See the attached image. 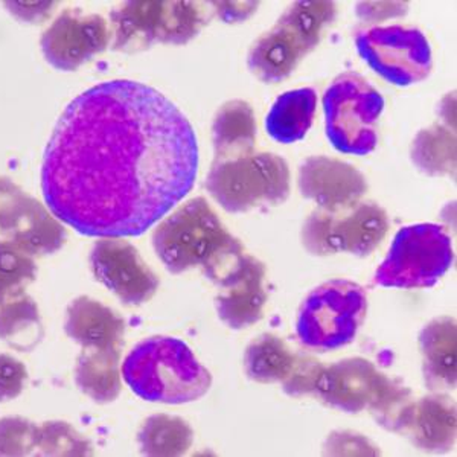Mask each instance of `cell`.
Returning a JSON list of instances; mask_svg holds the SVG:
<instances>
[{"label":"cell","instance_id":"obj_1","mask_svg":"<svg viewBox=\"0 0 457 457\" xmlns=\"http://www.w3.org/2000/svg\"><path fill=\"white\" fill-rule=\"evenodd\" d=\"M198 172L193 125L165 95L130 79L79 95L47 142L42 191L79 234H145L191 193Z\"/></svg>","mask_w":457,"mask_h":457},{"label":"cell","instance_id":"obj_2","mask_svg":"<svg viewBox=\"0 0 457 457\" xmlns=\"http://www.w3.org/2000/svg\"><path fill=\"white\" fill-rule=\"evenodd\" d=\"M153 247L172 275L202 267L213 284H219L245 253L203 197L187 200L162 219L153 234Z\"/></svg>","mask_w":457,"mask_h":457},{"label":"cell","instance_id":"obj_3","mask_svg":"<svg viewBox=\"0 0 457 457\" xmlns=\"http://www.w3.org/2000/svg\"><path fill=\"white\" fill-rule=\"evenodd\" d=\"M125 383L148 403L187 404L208 394L212 375L187 343L150 337L137 343L122 364Z\"/></svg>","mask_w":457,"mask_h":457},{"label":"cell","instance_id":"obj_4","mask_svg":"<svg viewBox=\"0 0 457 457\" xmlns=\"http://www.w3.org/2000/svg\"><path fill=\"white\" fill-rule=\"evenodd\" d=\"M336 11V4L327 0L291 4L275 27L250 47L247 64L252 73L264 83H279L290 77L302 58L319 45Z\"/></svg>","mask_w":457,"mask_h":457},{"label":"cell","instance_id":"obj_5","mask_svg":"<svg viewBox=\"0 0 457 457\" xmlns=\"http://www.w3.org/2000/svg\"><path fill=\"white\" fill-rule=\"evenodd\" d=\"M203 2H124L110 12L114 51L137 53L163 45H187L209 21Z\"/></svg>","mask_w":457,"mask_h":457},{"label":"cell","instance_id":"obj_6","mask_svg":"<svg viewBox=\"0 0 457 457\" xmlns=\"http://www.w3.org/2000/svg\"><path fill=\"white\" fill-rule=\"evenodd\" d=\"M206 189L230 213L249 212L261 206H276L290 195V168L275 153H250L213 161Z\"/></svg>","mask_w":457,"mask_h":457},{"label":"cell","instance_id":"obj_7","mask_svg":"<svg viewBox=\"0 0 457 457\" xmlns=\"http://www.w3.org/2000/svg\"><path fill=\"white\" fill-rule=\"evenodd\" d=\"M368 312L363 287L348 279L325 282L308 295L297 316V337L307 348L328 353L353 342Z\"/></svg>","mask_w":457,"mask_h":457},{"label":"cell","instance_id":"obj_8","mask_svg":"<svg viewBox=\"0 0 457 457\" xmlns=\"http://www.w3.org/2000/svg\"><path fill=\"white\" fill-rule=\"evenodd\" d=\"M385 99L359 73H343L323 96L327 136L336 150L366 156L377 146V122Z\"/></svg>","mask_w":457,"mask_h":457},{"label":"cell","instance_id":"obj_9","mask_svg":"<svg viewBox=\"0 0 457 457\" xmlns=\"http://www.w3.org/2000/svg\"><path fill=\"white\" fill-rule=\"evenodd\" d=\"M452 238L439 224L421 223L401 228L389 253L375 273V284L387 288H427L452 267Z\"/></svg>","mask_w":457,"mask_h":457},{"label":"cell","instance_id":"obj_10","mask_svg":"<svg viewBox=\"0 0 457 457\" xmlns=\"http://www.w3.org/2000/svg\"><path fill=\"white\" fill-rule=\"evenodd\" d=\"M389 232V217L377 203L360 202L340 213L316 209L302 228V245L314 256H370Z\"/></svg>","mask_w":457,"mask_h":457},{"label":"cell","instance_id":"obj_11","mask_svg":"<svg viewBox=\"0 0 457 457\" xmlns=\"http://www.w3.org/2000/svg\"><path fill=\"white\" fill-rule=\"evenodd\" d=\"M355 45L375 72L400 87L426 79L433 68L430 45L418 28H370L355 36Z\"/></svg>","mask_w":457,"mask_h":457},{"label":"cell","instance_id":"obj_12","mask_svg":"<svg viewBox=\"0 0 457 457\" xmlns=\"http://www.w3.org/2000/svg\"><path fill=\"white\" fill-rule=\"evenodd\" d=\"M109 21L81 8H68L43 32L40 46L46 62L62 72H73L104 53L110 45Z\"/></svg>","mask_w":457,"mask_h":457},{"label":"cell","instance_id":"obj_13","mask_svg":"<svg viewBox=\"0 0 457 457\" xmlns=\"http://www.w3.org/2000/svg\"><path fill=\"white\" fill-rule=\"evenodd\" d=\"M88 261L95 279L120 297L125 305L137 307L156 295L159 278L142 260L139 250L125 239H99Z\"/></svg>","mask_w":457,"mask_h":457},{"label":"cell","instance_id":"obj_14","mask_svg":"<svg viewBox=\"0 0 457 457\" xmlns=\"http://www.w3.org/2000/svg\"><path fill=\"white\" fill-rule=\"evenodd\" d=\"M299 191L325 212L340 213L360 203L368 183L348 162L312 156L299 168Z\"/></svg>","mask_w":457,"mask_h":457},{"label":"cell","instance_id":"obj_15","mask_svg":"<svg viewBox=\"0 0 457 457\" xmlns=\"http://www.w3.org/2000/svg\"><path fill=\"white\" fill-rule=\"evenodd\" d=\"M389 381L370 360L353 357L323 370L314 396L336 411L360 413L370 411Z\"/></svg>","mask_w":457,"mask_h":457},{"label":"cell","instance_id":"obj_16","mask_svg":"<svg viewBox=\"0 0 457 457\" xmlns=\"http://www.w3.org/2000/svg\"><path fill=\"white\" fill-rule=\"evenodd\" d=\"M264 279L265 265L247 253L224 275L215 308L226 327L238 331L260 322L267 302Z\"/></svg>","mask_w":457,"mask_h":457},{"label":"cell","instance_id":"obj_17","mask_svg":"<svg viewBox=\"0 0 457 457\" xmlns=\"http://www.w3.org/2000/svg\"><path fill=\"white\" fill-rule=\"evenodd\" d=\"M64 331L84 349L120 351L124 346V319L92 297L79 296L69 303Z\"/></svg>","mask_w":457,"mask_h":457},{"label":"cell","instance_id":"obj_18","mask_svg":"<svg viewBox=\"0 0 457 457\" xmlns=\"http://www.w3.org/2000/svg\"><path fill=\"white\" fill-rule=\"evenodd\" d=\"M456 403L442 392L415 401L404 435L424 452L447 453L456 444Z\"/></svg>","mask_w":457,"mask_h":457},{"label":"cell","instance_id":"obj_19","mask_svg":"<svg viewBox=\"0 0 457 457\" xmlns=\"http://www.w3.org/2000/svg\"><path fill=\"white\" fill-rule=\"evenodd\" d=\"M456 320L442 316L427 323L420 334L422 374L431 392L456 387Z\"/></svg>","mask_w":457,"mask_h":457},{"label":"cell","instance_id":"obj_20","mask_svg":"<svg viewBox=\"0 0 457 457\" xmlns=\"http://www.w3.org/2000/svg\"><path fill=\"white\" fill-rule=\"evenodd\" d=\"M5 239L34 258L53 255L62 249L68 232L43 203L29 195Z\"/></svg>","mask_w":457,"mask_h":457},{"label":"cell","instance_id":"obj_21","mask_svg":"<svg viewBox=\"0 0 457 457\" xmlns=\"http://www.w3.org/2000/svg\"><path fill=\"white\" fill-rule=\"evenodd\" d=\"M212 142L215 161L253 153L256 120L252 105L241 99L224 103L213 118Z\"/></svg>","mask_w":457,"mask_h":457},{"label":"cell","instance_id":"obj_22","mask_svg":"<svg viewBox=\"0 0 457 457\" xmlns=\"http://www.w3.org/2000/svg\"><path fill=\"white\" fill-rule=\"evenodd\" d=\"M317 95L312 87L296 88L281 95L267 114V133L281 144L301 141L312 129Z\"/></svg>","mask_w":457,"mask_h":457},{"label":"cell","instance_id":"obj_23","mask_svg":"<svg viewBox=\"0 0 457 457\" xmlns=\"http://www.w3.org/2000/svg\"><path fill=\"white\" fill-rule=\"evenodd\" d=\"M120 351L83 349L77 360L75 383L84 395L99 404L116 400L120 394Z\"/></svg>","mask_w":457,"mask_h":457},{"label":"cell","instance_id":"obj_24","mask_svg":"<svg viewBox=\"0 0 457 457\" xmlns=\"http://www.w3.org/2000/svg\"><path fill=\"white\" fill-rule=\"evenodd\" d=\"M296 353L275 334H262L250 343L245 353L247 377L261 385L282 383L290 374Z\"/></svg>","mask_w":457,"mask_h":457},{"label":"cell","instance_id":"obj_25","mask_svg":"<svg viewBox=\"0 0 457 457\" xmlns=\"http://www.w3.org/2000/svg\"><path fill=\"white\" fill-rule=\"evenodd\" d=\"M43 322L36 301L27 293L0 305V340L28 353L43 338Z\"/></svg>","mask_w":457,"mask_h":457},{"label":"cell","instance_id":"obj_26","mask_svg":"<svg viewBox=\"0 0 457 457\" xmlns=\"http://www.w3.org/2000/svg\"><path fill=\"white\" fill-rule=\"evenodd\" d=\"M142 454L154 457H176L187 454L193 447L194 430L179 416L153 415L137 433Z\"/></svg>","mask_w":457,"mask_h":457},{"label":"cell","instance_id":"obj_27","mask_svg":"<svg viewBox=\"0 0 457 457\" xmlns=\"http://www.w3.org/2000/svg\"><path fill=\"white\" fill-rule=\"evenodd\" d=\"M411 161L428 176L456 174V135L444 125L420 131L411 144Z\"/></svg>","mask_w":457,"mask_h":457},{"label":"cell","instance_id":"obj_28","mask_svg":"<svg viewBox=\"0 0 457 457\" xmlns=\"http://www.w3.org/2000/svg\"><path fill=\"white\" fill-rule=\"evenodd\" d=\"M36 278L34 258L8 239H0V305L23 295Z\"/></svg>","mask_w":457,"mask_h":457},{"label":"cell","instance_id":"obj_29","mask_svg":"<svg viewBox=\"0 0 457 457\" xmlns=\"http://www.w3.org/2000/svg\"><path fill=\"white\" fill-rule=\"evenodd\" d=\"M413 405L415 398L411 395V390L390 379L374 404L370 405V411L378 426L404 435Z\"/></svg>","mask_w":457,"mask_h":457},{"label":"cell","instance_id":"obj_30","mask_svg":"<svg viewBox=\"0 0 457 457\" xmlns=\"http://www.w3.org/2000/svg\"><path fill=\"white\" fill-rule=\"evenodd\" d=\"M37 448L43 456H90L92 445L71 424L45 422L37 431Z\"/></svg>","mask_w":457,"mask_h":457},{"label":"cell","instance_id":"obj_31","mask_svg":"<svg viewBox=\"0 0 457 457\" xmlns=\"http://www.w3.org/2000/svg\"><path fill=\"white\" fill-rule=\"evenodd\" d=\"M38 427L21 416L0 420V456H28L37 448Z\"/></svg>","mask_w":457,"mask_h":457},{"label":"cell","instance_id":"obj_32","mask_svg":"<svg viewBox=\"0 0 457 457\" xmlns=\"http://www.w3.org/2000/svg\"><path fill=\"white\" fill-rule=\"evenodd\" d=\"M323 366L319 360L305 353H296L290 374L282 381V389L287 395L301 398L305 395H314L317 383L322 377Z\"/></svg>","mask_w":457,"mask_h":457},{"label":"cell","instance_id":"obj_33","mask_svg":"<svg viewBox=\"0 0 457 457\" xmlns=\"http://www.w3.org/2000/svg\"><path fill=\"white\" fill-rule=\"evenodd\" d=\"M28 195L17 183L8 177H0V237H8L11 228L21 215Z\"/></svg>","mask_w":457,"mask_h":457},{"label":"cell","instance_id":"obj_34","mask_svg":"<svg viewBox=\"0 0 457 457\" xmlns=\"http://www.w3.org/2000/svg\"><path fill=\"white\" fill-rule=\"evenodd\" d=\"M27 383L25 364L10 353H0V403L16 400Z\"/></svg>","mask_w":457,"mask_h":457},{"label":"cell","instance_id":"obj_35","mask_svg":"<svg viewBox=\"0 0 457 457\" xmlns=\"http://www.w3.org/2000/svg\"><path fill=\"white\" fill-rule=\"evenodd\" d=\"M323 453L331 456H377L379 450L363 435L353 431H336L328 437Z\"/></svg>","mask_w":457,"mask_h":457},{"label":"cell","instance_id":"obj_36","mask_svg":"<svg viewBox=\"0 0 457 457\" xmlns=\"http://www.w3.org/2000/svg\"><path fill=\"white\" fill-rule=\"evenodd\" d=\"M407 11L409 5L405 2H360L357 5V16L366 25L405 16Z\"/></svg>","mask_w":457,"mask_h":457},{"label":"cell","instance_id":"obj_37","mask_svg":"<svg viewBox=\"0 0 457 457\" xmlns=\"http://www.w3.org/2000/svg\"><path fill=\"white\" fill-rule=\"evenodd\" d=\"M55 2H10L5 4L12 16L27 23H43L53 14Z\"/></svg>","mask_w":457,"mask_h":457},{"label":"cell","instance_id":"obj_38","mask_svg":"<svg viewBox=\"0 0 457 457\" xmlns=\"http://www.w3.org/2000/svg\"><path fill=\"white\" fill-rule=\"evenodd\" d=\"M211 5L215 8L221 21L226 23H239L249 19L256 8L258 2H213Z\"/></svg>","mask_w":457,"mask_h":457}]
</instances>
